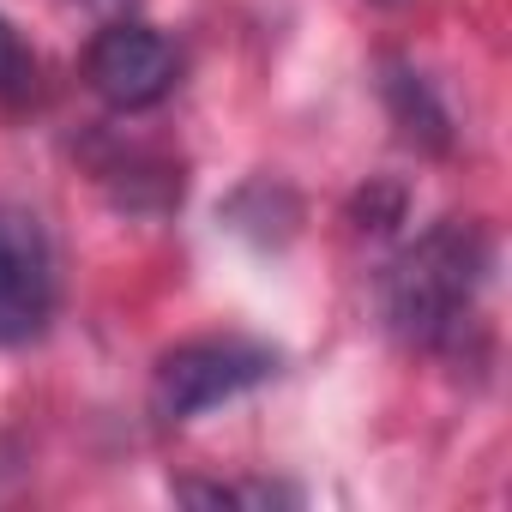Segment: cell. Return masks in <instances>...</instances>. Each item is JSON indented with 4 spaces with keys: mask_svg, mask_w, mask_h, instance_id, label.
<instances>
[{
    "mask_svg": "<svg viewBox=\"0 0 512 512\" xmlns=\"http://www.w3.org/2000/svg\"><path fill=\"white\" fill-rule=\"evenodd\" d=\"M55 314V253L31 211L0 205V350L31 344Z\"/></svg>",
    "mask_w": 512,
    "mask_h": 512,
    "instance_id": "277c9868",
    "label": "cell"
},
{
    "mask_svg": "<svg viewBox=\"0 0 512 512\" xmlns=\"http://www.w3.org/2000/svg\"><path fill=\"white\" fill-rule=\"evenodd\" d=\"M31 97H37V61H31V49L19 43V31L0 19V103L19 109V103H31Z\"/></svg>",
    "mask_w": 512,
    "mask_h": 512,
    "instance_id": "8992f818",
    "label": "cell"
},
{
    "mask_svg": "<svg viewBox=\"0 0 512 512\" xmlns=\"http://www.w3.org/2000/svg\"><path fill=\"white\" fill-rule=\"evenodd\" d=\"M482 284H488V235L476 223L446 217L392 260L380 302L404 344L440 350L464 332V314L476 308Z\"/></svg>",
    "mask_w": 512,
    "mask_h": 512,
    "instance_id": "6da1fadb",
    "label": "cell"
},
{
    "mask_svg": "<svg viewBox=\"0 0 512 512\" xmlns=\"http://www.w3.org/2000/svg\"><path fill=\"white\" fill-rule=\"evenodd\" d=\"M85 79L91 91L115 109V115H139V109H157L175 79H181V55L163 31L127 19V25H109L97 31L91 55H85Z\"/></svg>",
    "mask_w": 512,
    "mask_h": 512,
    "instance_id": "3957f363",
    "label": "cell"
},
{
    "mask_svg": "<svg viewBox=\"0 0 512 512\" xmlns=\"http://www.w3.org/2000/svg\"><path fill=\"white\" fill-rule=\"evenodd\" d=\"M278 374V350L253 338H193L175 344L151 374V410L163 422H193Z\"/></svg>",
    "mask_w": 512,
    "mask_h": 512,
    "instance_id": "7a4b0ae2",
    "label": "cell"
},
{
    "mask_svg": "<svg viewBox=\"0 0 512 512\" xmlns=\"http://www.w3.org/2000/svg\"><path fill=\"white\" fill-rule=\"evenodd\" d=\"M175 500H193V506H278V500H296V494L272 488V482H181Z\"/></svg>",
    "mask_w": 512,
    "mask_h": 512,
    "instance_id": "5b68a950",
    "label": "cell"
},
{
    "mask_svg": "<svg viewBox=\"0 0 512 512\" xmlns=\"http://www.w3.org/2000/svg\"><path fill=\"white\" fill-rule=\"evenodd\" d=\"M19 476V464H13V446H0V488H7Z\"/></svg>",
    "mask_w": 512,
    "mask_h": 512,
    "instance_id": "52a82bcc",
    "label": "cell"
}]
</instances>
